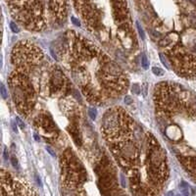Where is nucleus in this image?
Here are the masks:
<instances>
[{"label":"nucleus","mask_w":196,"mask_h":196,"mask_svg":"<svg viewBox=\"0 0 196 196\" xmlns=\"http://www.w3.org/2000/svg\"><path fill=\"white\" fill-rule=\"evenodd\" d=\"M46 150H47V151H48L50 154H51V156H53V157L55 156V153H54V151H53V150H52L51 148H50L49 146H46Z\"/></svg>","instance_id":"nucleus-21"},{"label":"nucleus","mask_w":196,"mask_h":196,"mask_svg":"<svg viewBox=\"0 0 196 196\" xmlns=\"http://www.w3.org/2000/svg\"><path fill=\"white\" fill-rule=\"evenodd\" d=\"M33 125L39 135H43L45 140L48 142L54 141L59 135V130L56 124L54 123L52 117L48 113L36 115L33 120Z\"/></svg>","instance_id":"nucleus-8"},{"label":"nucleus","mask_w":196,"mask_h":196,"mask_svg":"<svg viewBox=\"0 0 196 196\" xmlns=\"http://www.w3.org/2000/svg\"><path fill=\"white\" fill-rule=\"evenodd\" d=\"M135 25H136L137 31H138V32H139L140 37L144 40V39H145V32H144V31H143V28H141V26H140V24H139L138 21H136V22H135Z\"/></svg>","instance_id":"nucleus-15"},{"label":"nucleus","mask_w":196,"mask_h":196,"mask_svg":"<svg viewBox=\"0 0 196 196\" xmlns=\"http://www.w3.org/2000/svg\"><path fill=\"white\" fill-rule=\"evenodd\" d=\"M1 95L4 99L7 98V91H6V88H5V86H4V85H1Z\"/></svg>","instance_id":"nucleus-18"},{"label":"nucleus","mask_w":196,"mask_h":196,"mask_svg":"<svg viewBox=\"0 0 196 196\" xmlns=\"http://www.w3.org/2000/svg\"><path fill=\"white\" fill-rule=\"evenodd\" d=\"M152 73L155 75V76H158V77H162L164 76V70H162L161 68H158V67H153L152 68Z\"/></svg>","instance_id":"nucleus-13"},{"label":"nucleus","mask_w":196,"mask_h":196,"mask_svg":"<svg viewBox=\"0 0 196 196\" xmlns=\"http://www.w3.org/2000/svg\"><path fill=\"white\" fill-rule=\"evenodd\" d=\"M112 156L127 174L135 196H159L169 178L166 151L147 131L122 107L104 113L100 127Z\"/></svg>","instance_id":"nucleus-1"},{"label":"nucleus","mask_w":196,"mask_h":196,"mask_svg":"<svg viewBox=\"0 0 196 196\" xmlns=\"http://www.w3.org/2000/svg\"><path fill=\"white\" fill-rule=\"evenodd\" d=\"M125 102H126L127 104H131L132 101H131V99L130 96H126V97H125Z\"/></svg>","instance_id":"nucleus-22"},{"label":"nucleus","mask_w":196,"mask_h":196,"mask_svg":"<svg viewBox=\"0 0 196 196\" xmlns=\"http://www.w3.org/2000/svg\"><path fill=\"white\" fill-rule=\"evenodd\" d=\"M139 91H140L139 85H133V86H132V92H135V94H138Z\"/></svg>","instance_id":"nucleus-19"},{"label":"nucleus","mask_w":196,"mask_h":196,"mask_svg":"<svg viewBox=\"0 0 196 196\" xmlns=\"http://www.w3.org/2000/svg\"><path fill=\"white\" fill-rule=\"evenodd\" d=\"M74 5L87 30L96 36H101L103 30L102 14L92 0H74Z\"/></svg>","instance_id":"nucleus-6"},{"label":"nucleus","mask_w":196,"mask_h":196,"mask_svg":"<svg viewBox=\"0 0 196 196\" xmlns=\"http://www.w3.org/2000/svg\"><path fill=\"white\" fill-rule=\"evenodd\" d=\"M141 65H142V67L145 70H147L149 68V61L144 53H142V55H141Z\"/></svg>","instance_id":"nucleus-12"},{"label":"nucleus","mask_w":196,"mask_h":196,"mask_svg":"<svg viewBox=\"0 0 196 196\" xmlns=\"http://www.w3.org/2000/svg\"><path fill=\"white\" fill-rule=\"evenodd\" d=\"M88 115L90 117V119L91 120H95L96 119V115H97V110H96V108L95 107H91L88 109Z\"/></svg>","instance_id":"nucleus-14"},{"label":"nucleus","mask_w":196,"mask_h":196,"mask_svg":"<svg viewBox=\"0 0 196 196\" xmlns=\"http://www.w3.org/2000/svg\"><path fill=\"white\" fill-rule=\"evenodd\" d=\"M112 16L118 26V36L122 44L127 48L136 47V38L131 28V19L127 0H111Z\"/></svg>","instance_id":"nucleus-5"},{"label":"nucleus","mask_w":196,"mask_h":196,"mask_svg":"<svg viewBox=\"0 0 196 196\" xmlns=\"http://www.w3.org/2000/svg\"><path fill=\"white\" fill-rule=\"evenodd\" d=\"M8 86L17 110L25 118H28L36 106L38 95L28 74L22 69L13 67L8 77Z\"/></svg>","instance_id":"nucleus-3"},{"label":"nucleus","mask_w":196,"mask_h":196,"mask_svg":"<svg viewBox=\"0 0 196 196\" xmlns=\"http://www.w3.org/2000/svg\"><path fill=\"white\" fill-rule=\"evenodd\" d=\"M62 184L67 192L75 196H81L83 184L87 181V173L77 154L71 148H67L60 158Z\"/></svg>","instance_id":"nucleus-4"},{"label":"nucleus","mask_w":196,"mask_h":196,"mask_svg":"<svg viewBox=\"0 0 196 196\" xmlns=\"http://www.w3.org/2000/svg\"><path fill=\"white\" fill-rule=\"evenodd\" d=\"M10 28H11V31L13 32H20V30H19V27L17 26V25L14 23V22H11L10 23Z\"/></svg>","instance_id":"nucleus-16"},{"label":"nucleus","mask_w":196,"mask_h":196,"mask_svg":"<svg viewBox=\"0 0 196 196\" xmlns=\"http://www.w3.org/2000/svg\"><path fill=\"white\" fill-rule=\"evenodd\" d=\"M167 196H174V192L173 191H169V192L167 193Z\"/></svg>","instance_id":"nucleus-24"},{"label":"nucleus","mask_w":196,"mask_h":196,"mask_svg":"<svg viewBox=\"0 0 196 196\" xmlns=\"http://www.w3.org/2000/svg\"><path fill=\"white\" fill-rule=\"evenodd\" d=\"M69 133L72 136V138L74 140V142L76 143L78 146H81V137L80 135V131H78V128L76 124H72L71 126L68 128Z\"/></svg>","instance_id":"nucleus-10"},{"label":"nucleus","mask_w":196,"mask_h":196,"mask_svg":"<svg viewBox=\"0 0 196 196\" xmlns=\"http://www.w3.org/2000/svg\"><path fill=\"white\" fill-rule=\"evenodd\" d=\"M14 196H37L33 187L22 178H15Z\"/></svg>","instance_id":"nucleus-9"},{"label":"nucleus","mask_w":196,"mask_h":196,"mask_svg":"<svg viewBox=\"0 0 196 196\" xmlns=\"http://www.w3.org/2000/svg\"><path fill=\"white\" fill-rule=\"evenodd\" d=\"M180 188L183 196H190V187L188 185V183H186L185 181H181Z\"/></svg>","instance_id":"nucleus-11"},{"label":"nucleus","mask_w":196,"mask_h":196,"mask_svg":"<svg viewBox=\"0 0 196 196\" xmlns=\"http://www.w3.org/2000/svg\"><path fill=\"white\" fill-rule=\"evenodd\" d=\"M17 121H18V124H19L20 126H21V128H24V125L22 124V121H21V120H20L19 118H17Z\"/></svg>","instance_id":"nucleus-23"},{"label":"nucleus","mask_w":196,"mask_h":196,"mask_svg":"<svg viewBox=\"0 0 196 196\" xmlns=\"http://www.w3.org/2000/svg\"><path fill=\"white\" fill-rule=\"evenodd\" d=\"M71 20H72V23H73L76 27H81V23H80V21H78L77 18H75L74 16L71 17Z\"/></svg>","instance_id":"nucleus-17"},{"label":"nucleus","mask_w":196,"mask_h":196,"mask_svg":"<svg viewBox=\"0 0 196 196\" xmlns=\"http://www.w3.org/2000/svg\"><path fill=\"white\" fill-rule=\"evenodd\" d=\"M95 173L98 176L99 186L104 196H116L118 183L113 165L106 156H103L100 162L95 165Z\"/></svg>","instance_id":"nucleus-7"},{"label":"nucleus","mask_w":196,"mask_h":196,"mask_svg":"<svg viewBox=\"0 0 196 196\" xmlns=\"http://www.w3.org/2000/svg\"><path fill=\"white\" fill-rule=\"evenodd\" d=\"M11 162H12V165H13V167L14 168H16V169H18V161H17V159L14 157V156H12V158H11Z\"/></svg>","instance_id":"nucleus-20"},{"label":"nucleus","mask_w":196,"mask_h":196,"mask_svg":"<svg viewBox=\"0 0 196 196\" xmlns=\"http://www.w3.org/2000/svg\"><path fill=\"white\" fill-rule=\"evenodd\" d=\"M53 54L63 61L87 102L102 106L126 94L130 81L124 70L90 40L68 31Z\"/></svg>","instance_id":"nucleus-2"}]
</instances>
